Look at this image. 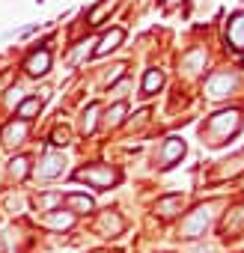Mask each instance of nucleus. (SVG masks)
Segmentation results:
<instances>
[{
  "mask_svg": "<svg viewBox=\"0 0 244 253\" xmlns=\"http://www.w3.org/2000/svg\"><path fill=\"white\" fill-rule=\"evenodd\" d=\"M78 182H86V185L95 188V191H107L113 182H119V173L110 170L107 164H92V167L78 170Z\"/></svg>",
  "mask_w": 244,
  "mask_h": 253,
  "instance_id": "obj_1",
  "label": "nucleus"
},
{
  "mask_svg": "<svg viewBox=\"0 0 244 253\" xmlns=\"http://www.w3.org/2000/svg\"><path fill=\"white\" fill-rule=\"evenodd\" d=\"M125 110H128V107H125V101L113 104V110L107 113V122H110V125H119V122H122V116H125Z\"/></svg>",
  "mask_w": 244,
  "mask_h": 253,
  "instance_id": "obj_11",
  "label": "nucleus"
},
{
  "mask_svg": "<svg viewBox=\"0 0 244 253\" xmlns=\"http://www.w3.org/2000/svg\"><path fill=\"white\" fill-rule=\"evenodd\" d=\"M24 134H27V125L18 119V125H6L3 128V143L6 146H18V143H24Z\"/></svg>",
  "mask_w": 244,
  "mask_h": 253,
  "instance_id": "obj_9",
  "label": "nucleus"
},
{
  "mask_svg": "<svg viewBox=\"0 0 244 253\" xmlns=\"http://www.w3.org/2000/svg\"><path fill=\"white\" fill-rule=\"evenodd\" d=\"M24 69H27V75H33V78L48 75V72H51V51H48V48L33 51V54L24 60Z\"/></svg>",
  "mask_w": 244,
  "mask_h": 253,
  "instance_id": "obj_3",
  "label": "nucleus"
},
{
  "mask_svg": "<svg viewBox=\"0 0 244 253\" xmlns=\"http://www.w3.org/2000/svg\"><path fill=\"white\" fill-rule=\"evenodd\" d=\"M176 206H182V200H179V197H170V200H161V203H158V209H161V214H164V217H170V214H173L170 209H176Z\"/></svg>",
  "mask_w": 244,
  "mask_h": 253,
  "instance_id": "obj_12",
  "label": "nucleus"
},
{
  "mask_svg": "<svg viewBox=\"0 0 244 253\" xmlns=\"http://www.w3.org/2000/svg\"><path fill=\"white\" fill-rule=\"evenodd\" d=\"M161 84H164V75H161V69H149V72L143 75L140 95H155V92L161 89Z\"/></svg>",
  "mask_w": 244,
  "mask_h": 253,
  "instance_id": "obj_8",
  "label": "nucleus"
},
{
  "mask_svg": "<svg viewBox=\"0 0 244 253\" xmlns=\"http://www.w3.org/2000/svg\"><path fill=\"white\" fill-rule=\"evenodd\" d=\"M122 39H125V30H122V27H113V30H107V33L98 39V45H95V57H104V54L116 51V48L122 45Z\"/></svg>",
  "mask_w": 244,
  "mask_h": 253,
  "instance_id": "obj_4",
  "label": "nucleus"
},
{
  "mask_svg": "<svg viewBox=\"0 0 244 253\" xmlns=\"http://www.w3.org/2000/svg\"><path fill=\"white\" fill-rule=\"evenodd\" d=\"M86 45H89V42H81V48H78V51H75V54L69 57V66H78V63H81V60H83V57L89 54V48H86Z\"/></svg>",
  "mask_w": 244,
  "mask_h": 253,
  "instance_id": "obj_13",
  "label": "nucleus"
},
{
  "mask_svg": "<svg viewBox=\"0 0 244 253\" xmlns=\"http://www.w3.org/2000/svg\"><path fill=\"white\" fill-rule=\"evenodd\" d=\"M208 220H211L208 209H205V206H203V209H197V214L185 220V235H188V238H197V235H200V232L208 226Z\"/></svg>",
  "mask_w": 244,
  "mask_h": 253,
  "instance_id": "obj_6",
  "label": "nucleus"
},
{
  "mask_svg": "<svg viewBox=\"0 0 244 253\" xmlns=\"http://www.w3.org/2000/svg\"><path fill=\"white\" fill-rule=\"evenodd\" d=\"M42 110V98H36V95H27L21 104H18V110H15V116L21 119V122H30L36 113Z\"/></svg>",
  "mask_w": 244,
  "mask_h": 253,
  "instance_id": "obj_7",
  "label": "nucleus"
},
{
  "mask_svg": "<svg viewBox=\"0 0 244 253\" xmlns=\"http://www.w3.org/2000/svg\"><path fill=\"white\" fill-rule=\"evenodd\" d=\"M9 170H12V176L21 179V176L27 173V158H12V167H9Z\"/></svg>",
  "mask_w": 244,
  "mask_h": 253,
  "instance_id": "obj_14",
  "label": "nucleus"
},
{
  "mask_svg": "<svg viewBox=\"0 0 244 253\" xmlns=\"http://www.w3.org/2000/svg\"><path fill=\"white\" fill-rule=\"evenodd\" d=\"M182 155H185V140L170 137V140L164 143V149H161V167H173Z\"/></svg>",
  "mask_w": 244,
  "mask_h": 253,
  "instance_id": "obj_5",
  "label": "nucleus"
},
{
  "mask_svg": "<svg viewBox=\"0 0 244 253\" xmlns=\"http://www.w3.org/2000/svg\"><path fill=\"white\" fill-rule=\"evenodd\" d=\"M33 173H36L39 179H57V176L66 173V158H63L60 152H45V155L39 158V164H36Z\"/></svg>",
  "mask_w": 244,
  "mask_h": 253,
  "instance_id": "obj_2",
  "label": "nucleus"
},
{
  "mask_svg": "<svg viewBox=\"0 0 244 253\" xmlns=\"http://www.w3.org/2000/svg\"><path fill=\"white\" fill-rule=\"evenodd\" d=\"M66 206H69L75 214H86V211H92L95 203H92L86 194H69V197H66Z\"/></svg>",
  "mask_w": 244,
  "mask_h": 253,
  "instance_id": "obj_10",
  "label": "nucleus"
}]
</instances>
